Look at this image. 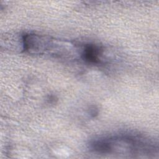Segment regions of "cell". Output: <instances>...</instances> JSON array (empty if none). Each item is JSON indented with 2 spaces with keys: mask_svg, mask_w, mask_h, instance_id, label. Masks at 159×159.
<instances>
[{
  "mask_svg": "<svg viewBox=\"0 0 159 159\" xmlns=\"http://www.w3.org/2000/svg\"><path fill=\"white\" fill-rule=\"evenodd\" d=\"M90 148L98 153H129L132 155L154 154L158 147L144 137L133 135H119L96 139L91 142Z\"/></svg>",
  "mask_w": 159,
  "mask_h": 159,
  "instance_id": "cell-1",
  "label": "cell"
},
{
  "mask_svg": "<svg viewBox=\"0 0 159 159\" xmlns=\"http://www.w3.org/2000/svg\"><path fill=\"white\" fill-rule=\"evenodd\" d=\"M102 54V50L98 46L94 44L84 45L81 52V57L86 62L97 64L101 61L100 56Z\"/></svg>",
  "mask_w": 159,
  "mask_h": 159,
  "instance_id": "cell-2",
  "label": "cell"
}]
</instances>
